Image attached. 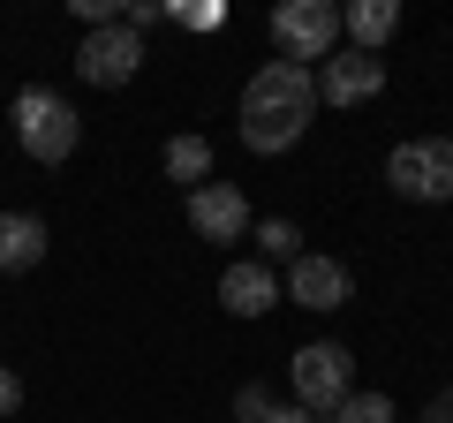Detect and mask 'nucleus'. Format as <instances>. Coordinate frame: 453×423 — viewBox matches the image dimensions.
<instances>
[{
	"label": "nucleus",
	"mask_w": 453,
	"mask_h": 423,
	"mask_svg": "<svg viewBox=\"0 0 453 423\" xmlns=\"http://www.w3.org/2000/svg\"><path fill=\"white\" fill-rule=\"evenodd\" d=\"M318 114V76L295 61H265L242 83V144L250 151H295Z\"/></svg>",
	"instance_id": "f257e3e1"
},
{
	"label": "nucleus",
	"mask_w": 453,
	"mask_h": 423,
	"mask_svg": "<svg viewBox=\"0 0 453 423\" xmlns=\"http://www.w3.org/2000/svg\"><path fill=\"white\" fill-rule=\"evenodd\" d=\"M16 144L31 151L38 166H61V159H76V144H83V121H76V106H68L61 91H46V83H23V91H16Z\"/></svg>",
	"instance_id": "f03ea898"
},
{
	"label": "nucleus",
	"mask_w": 453,
	"mask_h": 423,
	"mask_svg": "<svg viewBox=\"0 0 453 423\" xmlns=\"http://www.w3.org/2000/svg\"><path fill=\"white\" fill-rule=\"evenodd\" d=\"M288 378H295V408H310V416L325 423L348 393H356V356L340 341H310V348L288 356Z\"/></svg>",
	"instance_id": "7ed1b4c3"
},
{
	"label": "nucleus",
	"mask_w": 453,
	"mask_h": 423,
	"mask_svg": "<svg viewBox=\"0 0 453 423\" xmlns=\"http://www.w3.org/2000/svg\"><path fill=\"white\" fill-rule=\"evenodd\" d=\"M386 181L408 204H453V136H408V144H393Z\"/></svg>",
	"instance_id": "20e7f679"
},
{
	"label": "nucleus",
	"mask_w": 453,
	"mask_h": 423,
	"mask_svg": "<svg viewBox=\"0 0 453 423\" xmlns=\"http://www.w3.org/2000/svg\"><path fill=\"white\" fill-rule=\"evenodd\" d=\"M273 46H280V61H295V68L340 53V8L333 0H288V8H273Z\"/></svg>",
	"instance_id": "39448f33"
},
{
	"label": "nucleus",
	"mask_w": 453,
	"mask_h": 423,
	"mask_svg": "<svg viewBox=\"0 0 453 423\" xmlns=\"http://www.w3.org/2000/svg\"><path fill=\"white\" fill-rule=\"evenodd\" d=\"M136 68H144V38H136L129 23H98V31H83V46H76V76L83 83L121 91V83H136Z\"/></svg>",
	"instance_id": "423d86ee"
},
{
	"label": "nucleus",
	"mask_w": 453,
	"mask_h": 423,
	"mask_svg": "<svg viewBox=\"0 0 453 423\" xmlns=\"http://www.w3.org/2000/svg\"><path fill=\"white\" fill-rule=\"evenodd\" d=\"M310 76H318V98H325V106H371V98L386 91V61H378V53H356V46L325 53Z\"/></svg>",
	"instance_id": "0eeeda50"
},
{
	"label": "nucleus",
	"mask_w": 453,
	"mask_h": 423,
	"mask_svg": "<svg viewBox=\"0 0 453 423\" xmlns=\"http://www.w3.org/2000/svg\"><path fill=\"white\" fill-rule=\"evenodd\" d=\"M189 235L196 242H242L250 235V196L234 181H196L189 189Z\"/></svg>",
	"instance_id": "6e6552de"
},
{
	"label": "nucleus",
	"mask_w": 453,
	"mask_h": 423,
	"mask_svg": "<svg viewBox=\"0 0 453 423\" xmlns=\"http://www.w3.org/2000/svg\"><path fill=\"white\" fill-rule=\"evenodd\" d=\"M348 295H356V273L340 258H318V250H303V258L288 265V303H303V310H348Z\"/></svg>",
	"instance_id": "1a4fd4ad"
},
{
	"label": "nucleus",
	"mask_w": 453,
	"mask_h": 423,
	"mask_svg": "<svg viewBox=\"0 0 453 423\" xmlns=\"http://www.w3.org/2000/svg\"><path fill=\"white\" fill-rule=\"evenodd\" d=\"M219 303L234 310V318H265V310L280 303V280H273V265H257V258L226 265V273H219Z\"/></svg>",
	"instance_id": "9d476101"
},
{
	"label": "nucleus",
	"mask_w": 453,
	"mask_h": 423,
	"mask_svg": "<svg viewBox=\"0 0 453 423\" xmlns=\"http://www.w3.org/2000/svg\"><path fill=\"white\" fill-rule=\"evenodd\" d=\"M46 258V219L38 212H0V280L31 273Z\"/></svg>",
	"instance_id": "9b49d317"
},
{
	"label": "nucleus",
	"mask_w": 453,
	"mask_h": 423,
	"mask_svg": "<svg viewBox=\"0 0 453 423\" xmlns=\"http://www.w3.org/2000/svg\"><path fill=\"white\" fill-rule=\"evenodd\" d=\"M340 31L356 38V53H386V38L401 31V0H356V8H340Z\"/></svg>",
	"instance_id": "f8f14e48"
},
{
	"label": "nucleus",
	"mask_w": 453,
	"mask_h": 423,
	"mask_svg": "<svg viewBox=\"0 0 453 423\" xmlns=\"http://www.w3.org/2000/svg\"><path fill=\"white\" fill-rule=\"evenodd\" d=\"M166 181H211V144L204 136H174V144H166Z\"/></svg>",
	"instance_id": "ddd939ff"
},
{
	"label": "nucleus",
	"mask_w": 453,
	"mask_h": 423,
	"mask_svg": "<svg viewBox=\"0 0 453 423\" xmlns=\"http://www.w3.org/2000/svg\"><path fill=\"white\" fill-rule=\"evenodd\" d=\"M257 258H303V235H295V219H257Z\"/></svg>",
	"instance_id": "4468645a"
},
{
	"label": "nucleus",
	"mask_w": 453,
	"mask_h": 423,
	"mask_svg": "<svg viewBox=\"0 0 453 423\" xmlns=\"http://www.w3.org/2000/svg\"><path fill=\"white\" fill-rule=\"evenodd\" d=\"M333 423H393V401L386 393H348V401L333 408Z\"/></svg>",
	"instance_id": "2eb2a0df"
},
{
	"label": "nucleus",
	"mask_w": 453,
	"mask_h": 423,
	"mask_svg": "<svg viewBox=\"0 0 453 423\" xmlns=\"http://www.w3.org/2000/svg\"><path fill=\"white\" fill-rule=\"evenodd\" d=\"M166 23H181V31H219V23H226V8H211V0H204V8L174 0V8H166Z\"/></svg>",
	"instance_id": "dca6fc26"
},
{
	"label": "nucleus",
	"mask_w": 453,
	"mask_h": 423,
	"mask_svg": "<svg viewBox=\"0 0 453 423\" xmlns=\"http://www.w3.org/2000/svg\"><path fill=\"white\" fill-rule=\"evenodd\" d=\"M265 408H273V393H265V386H242V393H234V416H242V423H265Z\"/></svg>",
	"instance_id": "f3484780"
},
{
	"label": "nucleus",
	"mask_w": 453,
	"mask_h": 423,
	"mask_svg": "<svg viewBox=\"0 0 453 423\" xmlns=\"http://www.w3.org/2000/svg\"><path fill=\"white\" fill-rule=\"evenodd\" d=\"M16 408H23V378L0 363V416H16Z\"/></svg>",
	"instance_id": "a211bd4d"
},
{
	"label": "nucleus",
	"mask_w": 453,
	"mask_h": 423,
	"mask_svg": "<svg viewBox=\"0 0 453 423\" xmlns=\"http://www.w3.org/2000/svg\"><path fill=\"white\" fill-rule=\"evenodd\" d=\"M423 423H453V386H446V393H431V401H423Z\"/></svg>",
	"instance_id": "6ab92c4d"
},
{
	"label": "nucleus",
	"mask_w": 453,
	"mask_h": 423,
	"mask_svg": "<svg viewBox=\"0 0 453 423\" xmlns=\"http://www.w3.org/2000/svg\"><path fill=\"white\" fill-rule=\"evenodd\" d=\"M265 423H318V416H310V408H295V401H288V408L273 401V408H265Z\"/></svg>",
	"instance_id": "aec40b11"
}]
</instances>
